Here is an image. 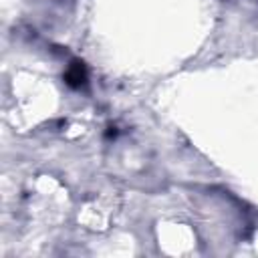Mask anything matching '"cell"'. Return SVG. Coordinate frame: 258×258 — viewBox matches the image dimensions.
I'll list each match as a JSON object with an SVG mask.
<instances>
[{"mask_svg":"<svg viewBox=\"0 0 258 258\" xmlns=\"http://www.w3.org/2000/svg\"><path fill=\"white\" fill-rule=\"evenodd\" d=\"M64 83L73 89H81L87 83V69L81 60H73L64 71Z\"/></svg>","mask_w":258,"mask_h":258,"instance_id":"obj_1","label":"cell"}]
</instances>
